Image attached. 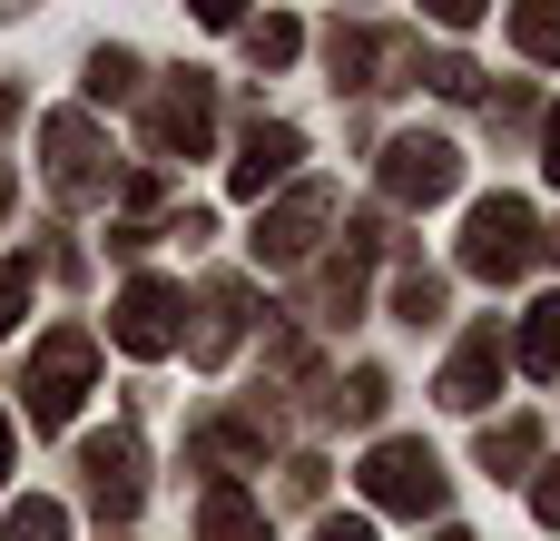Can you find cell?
I'll return each instance as SVG.
<instances>
[{
  "label": "cell",
  "mask_w": 560,
  "mask_h": 541,
  "mask_svg": "<svg viewBox=\"0 0 560 541\" xmlns=\"http://www.w3.org/2000/svg\"><path fill=\"white\" fill-rule=\"evenodd\" d=\"M79 473H89V503H98L108 522L138 513V434H89V444H79Z\"/></svg>",
  "instance_id": "10"
},
{
  "label": "cell",
  "mask_w": 560,
  "mask_h": 541,
  "mask_svg": "<svg viewBox=\"0 0 560 541\" xmlns=\"http://www.w3.org/2000/svg\"><path fill=\"white\" fill-rule=\"evenodd\" d=\"M384 394H394V384H384L374 365H354V375H345V394H335V414H345V424H374V414H384Z\"/></svg>",
  "instance_id": "21"
},
{
  "label": "cell",
  "mask_w": 560,
  "mask_h": 541,
  "mask_svg": "<svg viewBox=\"0 0 560 541\" xmlns=\"http://www.w3.org/2000/svg\"><path fill=\"white\" fill-rule=\"evenodd\" d=\"M236 315H246V286H236V276H217V286H207V325H197V345H187V355H197V365H226Z\"/></svg>",
  "instance_id": "13"
},
{
  "label": "cell",
  "mask_w": 560,
  "mask_h": 541,
  "mask_svg": "<svg viewBox=\"0 0 560 541\" xmlns=\"http://www.w3.org/2000/svg\"><path fill=\"white\" fill-rule=\"evenodd\" d=\"M453 414H482L492 394H502V325H472L463 345H453V365H443V384H433Z\"/></svg>",
  "instance_id": "9"
},
{
  "label": "cell",
  "mask_w": 560,
  "mask_h": 541,
  "mask_svg": "<svg viewBox=\"0 0 560 541\" xmlns=\"http://www.w3.org/2000/svg\"><path fill=\"white\" fill-rule=\"evenodd\" d=\"M512 39H522L532 59H560V0H532V10H512Z\"/></svg>",
  "instance_id": "19"
},
{
  "label": "cell",
  "mask_w": 560,
  "mask_h": 541,
  "mask_svg": "<svg viewBox=\"0 0 560 541\" xmlns=\"http://www.w3.org/2000/svg\"><path fill=\"white\" fill-rule=\"evenodd\" d=\"M89 375H98V345H89L79 325H59V335L30 355V384H20V394H30V424H39V434H49V424H69V414H79V394H89Z\"/></svg>",
  "instance_id": "4"
},
{
  "label": "cell",
  "mask_w": 560,
  "mask_h": 541,
  "mask_svg": "<svg viewBox=\"0 0 560 541\" xmlns=\"http://www.w3.org/2000/svg\"><path fill=\"white\" fill-rule=\"evenodd\" d=\"M315 541H374V522H345V513H325V522H315Z\"/></svg>",
  "instance_id": "26"
},
{
  "label": "cell",
  "mask_w": 560,
  "mask_h": 541,
  "mask_svg": "<svg viewBox=\"0 0 560 541\" xmlns=\"http://www.w3.org/2000/svg\"><path fill=\"white\" fill-rule=\"evenodd\" d=\"M541 177H551V187H560V108H551V118H541Z\"/></svg>",
  "instance_id": "27"
},
{
  "label": "cell",
  "mask_w": 560,
  "mask_h": 541,
  "mask_svg": "<svg viewBox=\"0 0 560 541\" xmlns=\"http://www.w3.org/2000/svg\"><path fill=\"white\" fill-rule=\"evenodd\" d=\"M207 128H217L207 79H167V89H158V108H148V148H158V158H197V148H207Z\"/></svg>",
  "instance_id": "8"
},
{
  "label": "cell",
  "mask_w": 560,
  "mask_h": 541,
  "mask_svg": "<svg viewBox=\"0 0 560 541\" xmlns=\"http://www.w3.org/2000/svg\"><path fill=\"white\" fill-rule=\"evenodd\" d=\"M197 541H266V513H256L236 483H207V503H197Z\"/></svg>",
  "instance_id": "12"
},
{
  "label": "cell",
  "mask_w": 560,
  "mask_h": 541,
  "mask_svg": "<svg viewBox=\"0 0 560 541\" xmlns=\"http://www.w3.org/2000/svg\"><path fill=\"white\" fill-rule=\"evenodd\" d=\"M532 256H541V227H532V207H522V197H482V207L463 217V276L512 286Z\"/></svg>",
  "instance_id": "1"
},
{
  "label": "cell",
  "mask_w": 560,
  "mask_h": 541,
  "mask_svg": "<svg viewBox=\"0 0 560 541\" xmlns=\"http://www.w3.org/2000/svg\"><path fill=\"white\" fill-rule=\"evenodd\" d=\"M30 315V256H0V335Z\"/></svg>",
  "instance_id": "24"
},
{
  "label": "cell",
  "mask_w": 560,
  "mask_h": 541,
  "mask_svg": "<svg viewBox=\"0 0 560 541\" xmlns=\"http://www.w3.org/2000/svg\"><path fill=\"white\" fill-rule=\"evenodd\" d=\"M128 89H138V59L128 49H98L89 59V99H128Z\"/></svg>",
  "instance_id": "23"
},
{
  "label": "cell",
  "mask_w": 560,
  "mask_h": 541,
  "mask_svg": "<svg viewBox=\"0 0 560 541\" xmlns=\"http://www.w3.org/2000/svg\"><path fill=\"white\" fill-rule=\"evenodd\" d=\"M10 118H20V89H0V128H10Z\"/></svg>",
  "instance_id": "28"
},
{
  "label": "cell",
  "mask_w": 560,
  "mask_h": 541,
  "mask_svg": "<svg viewBox=\"0 0 560 541\" xmlns=\"http://www.w3.org/2000/svg\"><path fill=\"white\" fill-rule=\"evenodd\" d=\"M39 148H49V197H69V207L108 197L118 158H108V138L89 128V108H59V118H39Z\"/></svg>",
  "instance_id": "2"
},
{
  "label": "cell",
  "mask_w": 560,
  "mask_h": 541,
  "mask_svg": "<svg viewBox=\"0 0 560 541\" xmlns=\"http://www.w3.org/2000/svg\"><path fill=\"white\" fill-rule=\"evenodd\" d=\"M0 483H10V414H0Z\"/></svg>",
  "instance_id": "29"
},
{
  "label": "cell",
  "mask_w": 560,
  "mask_h": 541,
  "mask_svg": "<svg viewBox=\"0 0 560 541\" xmlns=\"http://www.w3.org/2000/svg\"><path fill=\"white\" fill-rule=\"evenodd\" d=\"M325 49H335V89H374V49H384L374 30H335Z\"/></svg>",
  "instance_id": "16"
},
{
  "label": "cell",
  "mask_w": 560,
  "mask_h": 541,
  "mask_svg": "<svg viewBox=\"0 0 560 541\" xmlns=\"http://www.w3.org/2000/svg\"><path fill=\"white\" fill-rule=\"evenodd\" d=\"M433 541H472V532H433Z\"/></svg>",
  "instance_id": "30"
},
{
  "label": "cell",
  "mask_w": 560,
  "mask_h": 541,
  "mask_svg": "<svg viewBox=\"0 0 560 541\" xmlns=\"http://www.w3.org/2000/svg\"><path fill=\"white\" fill-rule=\"evenodd\" d=\"M325 227H335V187H325V177H305L285 207H266V217H256V256H266V266H305Z\"/></svg>",
  "instance_id": "7"
},
{
  "label": "cell",
  "mask_w": 560,
  "mask_h": 541,
  "mask_svg": "<svg viewBox=\"0 0 560 541\" xmlns=\"http://www.w3.org/2000/svg\"><path fill=\"white\" fill-rule=\"evenodd\" d=\"M541 453V424L532 414H512V424H482V473H522Z\"/></svg>",
  "instance_id": "15"
},
{
  "label": "cell",
  "mask_w": 560,
  "mask_h": 541,
  "mask_svg": "<svg viewBox=\"0 0 560 541\" xmlns=\"http://www.w3.org/2000/svg\"><path fill=\"white\" fill-rule=\"evenodd\" d=\"M197 453H207V463H256V453H266V424H256V414H246V424H207Z\"/></svg>",
  "instance_id": "18"
},
{
  "label": "cell",
  "mask_w": 560,
  "mask_h": 541,
  "mask_svg": "<svg viewBox=\"0 0 560 541\" xmlns=\"http://www.w3.org/2000/svg\"><path fill=\"white\" fill-rule=\"evenodd\" d=\"M453 187H463V148L453 138H433V128H394L384 138V197L394 207H433Z\"/></svg>",
  "instance_id": "3"
},
{
  "label": "cell",
  "mask_w": 560,
  "mask_h": 541,
  "mask_svg": "<svg viewBox=\"0 0 560 541\" xmlns=\"http://www.w3.org/2000/svg\"><path fill=\"white\" fill-rule=\"evenodd\" d=\"M443 493H453V483H443L433 444H374V453H364V503H374V513H413V522H423V513H443Z\"/></svg>",
  "instance_id": "5"
},
{
  "label": "cell",
  "mask_w": 560,
  "mask_h": 541,
  "mask_svg": "<svg viewBox=\"0 0 560 541\" xmlns=\"http://www.w3.org/2000/svg\"><path fill=\"white\" fill-rule=\"evenodd\" d=\"M295 158H305V128H285V118H256V128H246V148H236V197H266V187H285V177H295Z\"/></svg>",
  "instance_id": "11"
},
{
  "label": "cell",
  "mask_w": 560,
  "mask_h": 541,
  "mask_svg": "<svg viewBox=\"0 0 560 541\" xmlns=\"http://www.w3.org/2000/svg\"><path fill=\"white\" fill-rule=\"evenodd\" d=\"M394 315H404V325H433V315H443V276H433V266H413V276L394 286Z\"/></svg>",
  "instance_id": "20"
},
{
  "label": "cell",
  "mask_w": 560,
  "mask_h": 541,
  "mask_svg": "<svg viewBox=\"0 0 560 541\" xmlns=\"http://www.w3.org/2000/svg\"><path fill=\"white\" fill-rule=\"evenodd\" d=\"M108 335H118L128 355H167V345L187 335V296H177L167 276H128V296L108 306Z\"/></svg>",
  "instance_id": "6"
},
{
  "label": "cell",
  "mask_w": 560,
  "mask_h": 541,
  "mask_svg": "<svg viewBox=\"0 0 560 541\" xmlns=\"http://www.w3.org/2000/svg\"><path fill=\"white\" fill-rule=\"evenodd\" d=\"M246 49H256L266 69H285V59L305 49V30H295V20H256V30H246Z\"/></svg>",
  "instance_id": "22"
},
{
  "label": "cell",
  "mask_w": 560,
  "mask_h": 541,
  "mask_svg": "<svg viewBox=\"0 0 560 541\" xmlns=\"http://www.w3.org/2000/svg\"><path fill=\"white\" fill-rule=\"evenodd\" d=\"M512 365H522V375H560V296H541V306L522 315V335H512Z\"/></svg>",
  "instance_id": "14"
},
{
  "label": "cell",
  "mask_w": 560,
  "mask_h": 541,
  "mask_svg": "<svg viewBox=\"0 0 560 541\" xmlns=\"http://www.w3.org/2000/svg\"><path fill=\"white\" fill-rule=\"evenodd\" d=\"M532 513H541V522H560V463L541 473V483H532Z\"/></svg>",
  "instance_id": "25"
},
{
  "label": "cell",
  "mask_w": 560,
  "mask_h": 541,
  "mask_svg": "<svg viewBox=\"0 0 560 541\" xmlns=\"http://www.w3.org/2000/svg\"><path fill=\"white\" fill-rule=\"evenodd\" d=\"M0 541H69V513L30 493V503H10V522H0Z\"/></svg>",
  "instance_id": "17"
}]
</instances>
